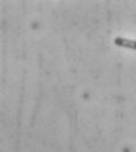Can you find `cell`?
<instances>
[{"label":"cell","instance_id":"6da1fadb","mask_svg":"<svg viewBox=\"0 0 136 152\" xmlns=\"http://www.w3.org/2000/svg\"><path fill=\"white\" fill-rule=\"evenodd\" d=\"M114 43L120 46V47H124V48H128V49L136 50V40H130V39L126 38H116L114 40Z\"/></svg>","mask_w":136,"mask_h":152}]
</instances>
